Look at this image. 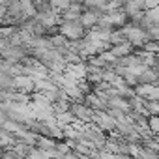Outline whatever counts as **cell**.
Segmentation results:
<instances>
[{"mask_svg":"<svg viewBox=\"0 0 159 159\" xmlns=\"http://www.w3.org/2000/svg\"><path fill=\"white\" fill-rule=\"evenodd\" d=\"M60 34H64L67 39H81L84 36V26L81 25V21H62L60 23Z\"/></svg>","mask_w":159,"mask_h":159,"instance_id":"obj_1","label":"cell"},{"mask_svg":"<svg viewBox=\"0 0 159 159\" xmlns=\"http://www.w3.org/2000/svg\"><path fill=\"white\" fill-rule=\"evenodd\" d=\"M99 11L98 10H84L83 13H81V17H79V21H81V25L84 26V28H94L98 23H99Z\"/></svg>","mask_w":159,"mask_h":159,"instance_id":"obj_2","label":"cell"},{"mask_svg":"<svg viewBox=\"0 0 159 159\" xmlns=\"http://www.w3.org/2000/svg\"><path fill=\"white\" fill-rule=\"evenodd\" d=\"M133 43H129V41H122V43H116V45H112V49H111V52L116 56V58H122V56H127V54H131L133 52Z\"/></svg>","mask_w":159,"mask_h":159,"instance_id":"obj_3","label":"cell"},{"mask_svg":"<svg viewBox=\"0 0 159 159\" xmlns=\"http://www.w3.org/2000/svg\"><path fill=\"white\" fill-rule=\"evenodd\" d=\"M148 127L152 135H159V114H150L148 118Z\"/></svg>","mask_w":159,"mask_h":159,"instance_id":"obj_4","label":"cell"},{"mask_svg":"<svg viewBox=\"0 0 159 159\" xmlns=\"http://www.w3.org/2000/svg\"><path fill=\"white\" fill-rule=\"evenodd\" d=\"M49 2H51V8H54L56 11H64L69 8V4L73 0H49Z\"/></svg>","mask_w":159,"mask_h":159,"instance_id":"obj_5","label":"cell"},{"mask_svg":"<svg viewBox=\"0 0 159 159\" xmlns=\"http://www.w3.org/2000/svg\"><path fill=\"white\" fill-rule=\"evenodd\" d=\"M144 6H146V10H148V8H155V6H159V4H157V0H144Z\"/></svg>","mask_w":159,"mask_h":159,"instance_id":"obj_6","label":"cell"}]
</instances>
